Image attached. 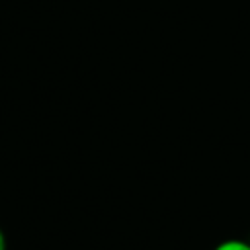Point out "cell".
<instances>
[{"label":"cell","mask_w":250,"mask_h":250,"mask_svg":"<svg viewBox=\"0 0 250 250\" xmlns=\"http://www.w3.org/2000/svg\"><path fill=\"white\" fill-rule=\"evenodd\" d=\"M215 250H250V244L242 240H227V242H221Z\"/></svg>","instance_id":"6da1fadb"},{"label":"cell","mask_w":250,"mask_h":250,"mask_svg":"<svg viewBox=\"0 0 250 250\" xmlns=\"http://www.w3.org/2000/svg\"><path fill=\"white\" fill-rule=\"evenodd\" d=\"M0 250H6V240H4V234L0 230Z\"/></svg>","instance_id":"7a4b0ae2"}]
</instances>
